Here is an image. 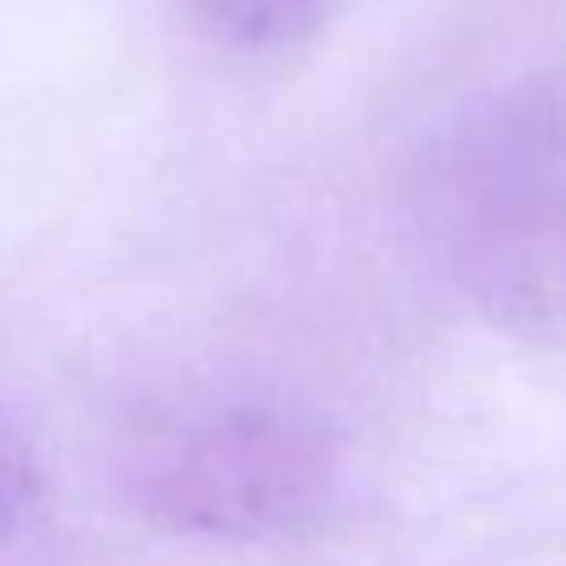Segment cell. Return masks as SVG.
Instances as JSON below:
<instances>
[{
    "label": "cell",
    "instance_id": "3957f363",
    "mask_svg": "<svg viewBox=\"0 0 566 566\" xmlns=\"http://www.w3.org/2000/svg\"><path fill=\"white\" fill-rule=\"evenodd\" d=\"M186 27L226 57L270 62L305 49L336 0H172Z\"/></svg>",
    "mask_w": 566,
    "mask_h": 566
},
{
    "label": "cell",
    "instance_id": "7a4b0ae2",
    "mask_svg": "<svg viewBox=\"0 0 566 566\" xmlns=\"http://www.w3.org/2000/svg\"><path fill=\"white\" fill-rule=\"evenodd\" d=\"M115 482L168 535L265 544L327 526L354 491V460L318 411L234 389L142 416L124 433Z\"/></svg>",
    "mask_w": 566,
    "mask_h": 566
},
{
    "label": "cell",
    "instance_id": "277c9868",
    "mask_svg": "<svg viewBox=\"0 0 566 566\" xmlns=\"http://www.w3.org/2000/svg\"><path fill=\"white\" fill-rule=\"evenodd\" d=\"M35 495V469L22 447V438L0 420V539L18 526L22 509Z\"/></svg>",
    "mask_w": 566,
    "mask_h": 566
},
{
    "label": "cell",
    "instance_id": "6da1fadb",
    "mask_svg": "<svg viewBox=\"0 0 566 566\" xmlns=\"http://www.w3.org/2000/svg\"><path fill=\"white\" fill-rule=\"evenodd\" d=\"M402 208L482 323L566 345V62L447 115L407 164Z\"/></svg>",
    "mask_w": 566,
    "mask_h": 566
}]
</instances>
